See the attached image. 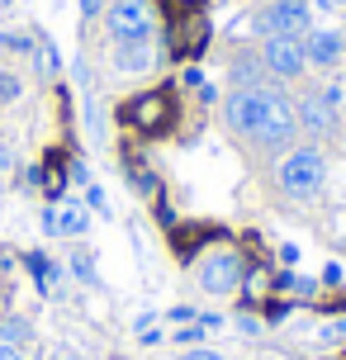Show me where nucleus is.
Wrapping results in <instances>:
<instances>
[{"label": "nucleus", "instance_id": "1", "mask_svg": "<svg viewBox=\"0 0 346 360\" xmlns=\"http://www.w3.org/2000/svg\"><path fill=\"white\" fill-rule=\"evenodd\" d=\"M223 124L233 138L261 147V152H290L299 138L294 100L280 86H242L223 100Z\"/></svg>", "mask_w": 346, "mask_h": 360}, {"label": "nucleus", "instance_id": "2", "mask_svg": "<svg viewBox=\"0 0 346 360\" xmlns=\"http://www.w3.org/2000/svg\"><path fill=\"white\" fill-rule=\"evenodd\" d=\"M323 180H328V162H323V152L313 143L290 147V152L280 157V166H275V185L290 199H313L323 190Z\"/></svg>", "mask_w": 346, "mask_h": 360}, {"label": "nucleus", "instance_id": "3", "mask_svg": "<svg viewBox=\"0 0 346 360\" xmlns=\"http://www.w3.org/2000/svg\"><path fill=\"white\" fill-rule=\"evenodd\" d=\"M119 119H124V128H133L138 138H162V133H171V124H176V95H171V86L143 90V95H133V100L119 109Z\"/></svg>", "mask_w": 346, "mask_h": 360}, {"label": "nucleus", "instance_id": "4", "mask_svg": "<svg viewBox=\"0 0 346 360\" xmlns=\"http://www.w3.org/2000/svg\"><path fill=\"white\" fill-rule=\"evenodd\" d=\"M252 29L261 38H309L313 34V10H309V0H266L256 10Z\"/></svg>", "mask_w": 346, "mask_h": 360}, {"label": "nucleus", "instance_id": "5", "mask_svg": "<svg viewBox=\"0 0 346 360\" xmlns=\"http://www.w3.org/2000/svg\"><path fill=\"white\" fill-rule=\"evenodd\" d=\"M242 275H247V256L233 252V247H219V252H204L195 261V280H200L204 294H233L242 289Z\"/></svg>", "mask_w": 346, "mask_h": 360}, {"label": "nucleus", "instance_id": "6", "mask_svg": "<svg viewBox=\"0 0 346 360\" xmlns=\"http://www.w3.org/2000/svg\"><path fill=\"white\" fill-rule=\"evenodd\" d=\"M337 109H342V86H318L309 95L294 100V119H299V133H313V138H328L337 128Z\"/></svg>", "mask_w": 346, "mask_h": 360}, {"label": "nucleus", "instance_id": "7", "mask_svg": "<svg viewBox=\"0 0 346 360\" xmlns=\"http://www.w3.org/2000/svg\"><path fill=\"white\" fill-rule=\"evenodd\" d=\"M105 29H110L114 43L152 38V29H157V10H152V0H110V10H105Z\"/></svg>", "mask_w": 346, "mask_h": 360}, {"label": "nucleus", "instance_id": "8", "mask_svg": "<svg viewBox=\"0 0 346 360\" xmlns=\"http://www.w3.org/2000/svg\"><path fill=\"white\" fill-rule=\"evenodd\" d=\"M261 67L271 72V81H299L309 72L304 38H261Z\"/></svg>", "mask_w": 346, "mask_h": 360}, {"label": "nucleus", "instance_id": "9", "mask_svg": "<svg viewBox=\"0 0 346 360\" xmlns=\"http://www.w3.org/2000/svg\"><path fill=\"white\" fill-rule=\"evenodd\" d=\"M209 48V19L200 10H185L171 19V34H166V53L171 57H204Z\"/></svg>", "mask_w": 346, "mask_h": 360}, {"label": "nucleus", "instance_id": "10", "mask_svg": "<svg viewBox=\"0 0 346 360\" xmlns=\"http://www.w3.org/2000/svg\"><path fill=\"white\" fill-rule=\"evenodd\" d=\"M342 53H346V38L337 29H313L304 38V57H309V67H318V72H332L342 62Z\"/></svg>", "mask_w": 346, "mask_h": 360}, {"label": "nucleus", "instance_id": "11", "mask_svg": "<svg viewBox=\"0 0 346 360\" xmlns=\"http://www.w3.org/2000/svg\"><path fill=\"white\" fill-rule=\"evenodd\" d=\"M91 228V214L81 204H48L43 209V233L48 237H81Z\"/></svg>", "mask_w": 346, "mask_h": 360}, {"label": "nucleus", "instance_id": "12", "mask_svg": "<svg viewBox=\"0 0 346 360\" xmlns=\"http://www.w3.org/2000/svg\"><path fill=\"white\" fill-rule=\"evenodd\" d=\"M114 67L128 76L152 72L157 67V43L152 38H128V43H114Z\"/></svg>", "mask_w": 346, "mask_h": 360}, {"label": "nucleus", "instance_id": "13", "mask_svg": "<svg viewBox=\"0 0 346 360\" xmlns=\"http://www.w3.org/2000/svg\"><path fill=\"white\" fill-rule=\"evenodd\" d=\"M228 76H233V90H242V86H275L271 72L261 67V53H242V57H233Z\"/></svg>", "mask_w": 346, "mask_h": 360}, {"label": "nucleus", "instance_id": "14", "mask_svg": "<svg viewBox=\"0 0 346 360\" xmlns=\"http://www.w3.org/2000/svg\"><path fill=\"white\" fill-rule=\"evenodd\" d=\"M124 176L133 180V190H138V195H162V180H157V171H152V166L143 162V157H138V152H124Z\"/></svg>", "mask_w": 346, "mask_h": 360}, {"label": "nucleus", "instance_id": "15", "mask_svg": "<svg viewBox=\"0 0 346 360\" xmlns=\"http://www.w3.org/2000/svg\"><path fill=\"white\" fill-rule=\"evenodd\" d=\"M24 270L34 275V285L43 289V294H53V289H57V280H62V270H57V266H53V261H48L43 252H24Z\"/></svg>", "mask_w": 346, "mask_h": 360}, {"label": "nucleus", "instance_id": "16", "mask_svg": "<svg viewBox=\"0 0 346 360\" xmlns=\"http://www.w3.org/2000/svg\"><path fill=\"white\" fill-rule=\"evenodd\" d=\"M29 342H34V327L24 318H5L0 313V346H29Z\"/></svg>", "mask_w": 346, "mask_h": 360}, {"label": "nucleus", "instance_id": "17", "mask_svg": "<svg viewBox=\"0 0 346 360\" xmlns=\"http://www.w3.org/2000/svg\"><path fill=\"white\" fill-rule=\"evenodd\" d=\"M72 275L81 280V285H95V261H91V252H72Z\"/></svg>", "mask_w": 346, "mask_h": 360}, {"label": "nucleus", "instance_id": "18", "mask_svg": "<svg viewBox=\"0 0 346 360\" xmlns=\"http://www.w3.org/2000/svg\"><path fill=\"white\" fill-rule=\"evenodd\" d=\"M0 48H15V53H34V38H29V34H0Z\"/></svg>", "mask_w": 346, "mask_h": 360}, {"label": "nucleus", "instance_id": "19", "mask_svg": "<svg viewBox=\"0 0 346 360\" xmlns=\"http://www.w3.org/2000/svg\"><path fill=\"white\" fill-rule=\"evenodd\" d=\"M10 100H19V76L0 72V105H10Z\"/></svg>", "mask_w": 346, "mask_h": 360}, {"label": "nucleus", "instance_id": "20", "mask_svg": "<svg viewBox=\"0 0 346 360\" xmlns=\"http://www.w3.org/2000/svg\"><path fill=\"white\" fill-rule=\"evenodd\" d=\"M204 332H209L204 323H185L181 332H176V342H181V346H190V342H204Z\"/></svg>", "mask_w": 346, "mask_h": 360}, {"label": "nucleus", "instance_id": "21", "mask_svg": "<svg viewBox=\"0 0 346 360\" xmlns=\"http://www.w3.org/2000/svg\"><path fill=\"white\" fill-rule=\"evenodd\" d=\"M86 204H91L95 214H110V199H105V190H100V185H86Z\"/></svg>", "mask_w": 346, "mask_h": 360}, {"label": "nucleus", "instance_id": "22", "mask_svg": "<svg viewBox=\"0 0 346 360\" xmlns=\"http://www.w3.org/2000/svg\"><path fill=\"white\" fill-rule=\"evenodd\" d=\"M166 318H171V323H176V327H185V323H200V313H195V308H190V304L171 308V313H166Z\"/></svg>", "mask_w": 346, "mask_h": 360}, {"label": "nucleus", "instance_id": "23", "mask_svg": "<svg viewBox=\"0 0 346 360\" xmlns=\"http://www.w3.org/2000/svg\"><path fill=\"white\" fill-rule=\"evenodd\" d=\"M38 62H43V72H48V76L57 72V48H53V43H38Z\"/></svg>", "mask_w": 346, "mask_h": 360}, {"label": "nucleus", "instance_id": "24", "mask_svg": "<svg viewBox=\"0 0 346 360\" xmlns=\"http://www.w3.org/2000/svg\"><path fill=\"white\" fill-rule=\"evenodd\" d=\"M233 327L242 332V337H256V332H261V323H256L252 313H237V318H233Z\"/></svg>", "mask_w": 346, "mask_h": 360}, {"label": "nucleus", "instance_id": "25", "mask_svg": "<svg viewBox=\"0 0 346 360\" xmlns=\"http://www.w3.org/2000/svg\"><path fill=\"white\" fill-rule=\"evenodd\" d=\"M342 337H346V323H328V327H323V332H318V342H323V346L342 342Z\"/></svg>", "mask_w": 346, "mask_h": 360}, {"label": "nucleus", "instance_id": "26", "mask_svg": "<svg viewBox=\"0 0 346 360\" xmlns=\"http://www.w3.org/2000/svg\"><path fill=\"white\" fill-rule=\"evenodd\" d=\"M67 180H76V185H91V171H86V162H67Z\"/></svg>", "mask_w": 346, "mask_h": 360}, {"label": "nucleus", "instance_id": "27", "mask_svg": "<svg viewBox=\"0 0 346 360\" xmlns=\"http://www.w3.org/2000/svg\"><path fill=\"white\" fill-rule=\"evenodd\" d=\"M181 360H223V356H219V351H209V346H190Z\"/></svg>", "mask_w": 346, "mask_h": 360}, {"label": "nucleus", "instance_id": "28", "mask_svg": "<svg viewBox=\"0 0 346 360\" xmlns=\"http://www.w3.org/2000/svg\"><path fill=\"white\" fill-rule=\"evenodd\" d=\"M181 81H185V86H190V90H200V86H204V72H200V67H190V72H185Z\"/></svg>", "mask_w": 346, "mask_h": 360}, {"label": "nucleus", "instance_id": "29", "mask_svg": "<svg viewBox=\"0 0 346 360\" xmlns=\"http://www.w3.org/2000/svg\"><path fill=\"white\" fill-rule=\"evenodd\" d=\"M166 5H171V10H176V15H185V10H200L204 0H166Z\"/></svg>", "mask_w": 346, "mask_h": 360}, {"label": "nucleus", "instance_id": "30", "mask_svg": "<svg viewBox=\"0 0 346 360\" xmlns=\"http://www.w3.org/2000/svg\"><path fill=\"white\" fill-rule=\"evenodd\" d=\"M323 285H332V289L342 285V266H328V270H323Z\"/></svg>", "mask_w": 346, "mask_h": 360}, {"label": "nucleus", "instance_id": "31", "mask_svg": "<svg viewBox=\"0 0 346 360\" xmlns=\"http://www.w3.org/2000/svg\"><path fill=\"white\" fill-rule=\"evenodd\" d=\"M100 10H105V0H81V15H86V19L100 15Z\"/></svg>", "mask_w": 346, "mask_h": 360}, {"label": "nucleus", "instance_id": "32", "mask_svg": "<svg viewBox=\"0 0 346 360\" xmlns=\"http://www.w3.org/2000/svg\"><path fill=\"white\" fill-rule=\"evenodd\" d=\"M0 360H24V351L19 346H0Z\"/></svg>", "mask_w": 346, "mask_h": 360}, {"label": "nucleus", "instance_id": "33", "mask_svg": "<svg viewBox=\"0 0 346 360\" xmlns=\"http://www.w3.org/2000/svg\"><path fill=\"white\" fill-rule=\"evenodd\" d=\"M318 10H346V0H318Z\"/></svg>", "mask_w": 346, "mask_h": 360}, {"label": "nucleus", "instance_id": "34", "mask_svg": "<svg viewBox=\"0 0 346 360\" xmlns=\"http://www.w3.org/2000/svg\"><path fill=\"white\" fill-rule=\"evenodd\" d=\"M62 360H81V356H62Z\"/></svg>", "mask_w": 346, "mask_h": 360}]
</instances>
